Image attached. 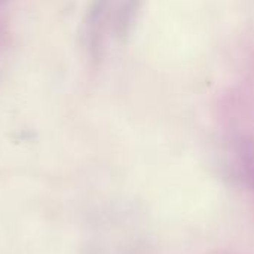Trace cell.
Instances as JSON below:
<instances>
[{
    "label": "cell",
    "mask_w": 254,
    "mask_h": 254,
    "mask_svg": "<svg viewBox=\"0 0 254 254\" xmlns=\"http://www.w3.org/2000/svg\"><path fill=\"white\" fill-rule=\"evenodd\" d=\"M141 0H92L88 15V34L95 48L121 39L138 10Z\"/></svg>",
    "instance_id": "cell-1"
}]
</instances>
